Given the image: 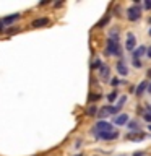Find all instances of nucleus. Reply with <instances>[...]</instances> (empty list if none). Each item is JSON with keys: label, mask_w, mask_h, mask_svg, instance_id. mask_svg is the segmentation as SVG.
Instances as JSON below:
<instances>
[{"label": "nucleus", "mask_w": 151, "mask_h": 156, "mask_svg": "<svg viewBox=\"0 0 151 156\" xmlns=\"http://www.w3.org/2000/svg\"><path fill=\"white\" fill-rule=\"evenodd\" d=\"M106 54H107V55H117V54H120V47H119V41H117V37H109V39H107Z\"/></svg>", "instance_id": "nucleus-1"}, {"label": "nucleus", "mask_w": 151, "mask_h": 156, "mask_svg": "<svg viewBox=\"0 0 151 156\" xmlns=\"http://www.w3.org/2000/svg\"><path fill=\"white\" fill-rule=\"evenodd\" d=\"M141 16V10L138 5H135V7H130L127 10V18L130 20V21H136V20H140Z\"/></svg>", "instance_id": "nucleus-2"}, {"label": "nucleus", "mask_w": 151, "mask_h": 156, "mask_svg": "<svg viewBox=\"0 0 151 156\" xmlns=\"http://www.w3.org/2000/svg\"><path fill=\"white\" fill-rule=\"evenodd\" d=\"M96 130L99 132V133H102V132H111L114 130V127H112L111 122H106V120H99L96 124Z\"/></svg>", "instance_id": "nucleus-3"}, {"label": "nucleus", "mask_w": 151, "mask_h": 156, "mask_svg": "<svg viewBox=\"0 0 151 156\" xmlns=\"http://www.w3.org/2000/svg\"><path fill=\"white\" fill-rule=\"evenodd\" d=\"M117 112H119V111L115 109V106H104L99 112H97V115H99V117H106L109 114H117Z\"/></svg>", "instance_id": "nucleus-4"}, {"label": "nucleus", "mask_w": 151, "mask_h": 156, "mask_svg": "<svg viewBox=\"0 0 151 156\" xmlns=\"http://www.w3.org/2000/svg\"><path fill=\"white\" fill-rule=\"evenodd\" d=\"M135 44H136L135 34H132V33H128V34H127V42H125V47H127V51H133Z\"/></svg>", "instance_id": "nucleus-5"}, {"label": "nucleus", "mask_w": 151, "mask_h": 156, "mask_svg": "<svg viewBox=\"0 0 151 156\" xmlns=\"http://www.w3.org/2000/svg\"><path fill=\"white\" fill-rule=\"evenodd\" d=\"M99 135H101V138H104V140H114V138L119 136V132L111 130V132H102V133H99Z\"/></svg>", "instance_id": "nucleus-6"}, {"label": "nucleus", "mask_w": 151, "mask_h": 156, "mask_svg": "<svg viewBox=\"0 0 151 156\" xmlns=\"http://www.w3.org/2000/svg\"><path fill=\"white\" fill-rule=\"evenodd\" d=\"M114 122H115L117 125H125L127 122H128V115H127V114H119L114 119Z\"/></svg>", "instance_id": "nucleus-7"}, {"label": "nucleus", "mask_w": 151, "mask_h": 156, "mask_svg": "<svg viewBox=\"0 0 151 156\" xmlns=\"http://www.w3.org/2000/svg\"><path fill=\"white\" fill-rule=\"evenodd\" d=\"M46 24H49L47 18H37L33 21V28H42V26H46Z\"/></svg>", "instance_id": "nucleus-8"}, {"label": "nucleus", "mask_w": 151, "mask_h": 156, "mask_svg": "<svg viewBox=\"0 0 151 156\" xmlns=\"http://www.w3.org/2000/svg\"><path fill=\"white\" fill-rule=\"evenodd\" d=\"M145 133H143V132H140V133H128V135H127V138H128V140H143L145 138Z\"/></svg>", "instance_id": "nucleus-9"}, {"label": "nucleus", "mask_w": 151, "mask_h": 156, "mask_svg": "<svg viewBox=\"0 0 151 156\" xmlns=\"http://www.w3.org/2000/svg\"><path fill=\"white\" fill-rule=\"evenodd\" d=\"M146 88H148V83H146V81H141L140 85L136 86V91H135V93H136L138 96H141V94L145 93V90H146Z\"/></svg>", "instance_id": "nucleus-10"}, {"label": "nucleus", "mask_w": 151, "mask_h": 156, "mask_svg": "<svg viewBox=\"0 0 151 156\" xmlns=\"http://www.w3.org/2000/svg\"><path fill=\"white\" fill-rule=\"evenodd\" d=\"M18 18H19V15L16 13V15H12V16H7V18H3V20H2V23H3V24H10V23L16 21Z\"/></svg>", "instance_id": "nucleus-11"}, {"label": "nucleus", "mask_w": 151, "mask_h": 156, "mask_svg": "<svg viewBox=\"0 0 151 156\" xmlns=\"http://www.w3.org/2000/svg\"><path fill=\"white\" fill-rule=\"evenodd\" d=\"M145 51H146V47H145V46H141V47H138V49H135V51H133V58L141 57V55L145 54Z\"/></svg>", "instance_id": "nucleus-12"}, {"label": "nucleus", "mask_w": 151, "mask_h": 156, "mask_svg": "<svg viewBox=\"0 0 151 156\" xmlns=\"http://www.w3.org/2000/svg\"><path fill=\"white\" fill-rule=\"evenodd\" d=\"M117 72H119L120 75H127V73H128V68H127L124 63H117Z\"/></svg>", "instance_id": "nucleus-13"}, {"label": "nucleus", "mask_w": 151, "mask_h": 156, "mask_svg": "<svg viewBox=\"0 0 151 156\" xmlns=\"http://www.w3.org/2000/svg\"><path fill=\"white\" fill-rule=\"evenodd\" d=\"M101 78L102 80H107L109 78V67H101Z\"/></svg>", "instance_id": "nucleus-14"}, {"label": "nucleus", "mask_w": 151, "mask_h": 156, "mask_svg": "<svg viewBox=\"0 0 151 156\" xmlns=\"http://www.w3.org/2000/svg\"><path fill=\"white\" fill-rule=\"evenodd\" d=\"M86 114L90 115V117L96 115V114H97V109H96V106H94V104H91V106H90V107H88V109H86Z\"/></svg>", "instance_id": "nucleus-15"}, {"label": "nucleus", "mask_w": 151, "mask_h": 156, "mask_svg": "<svg viewBox=\"0 0 151 156\" xmlns=\"http://www.w3.org/2000/svg\"><path fill=\"white\" fill-rule=\"evenodd\" d=\"M109 18H111V16H109V15H106V16H104V18H102V20H101V21H99V23H97V24H96V28H102V26H104V24H106V23H109Z\"/></svg>", "instance_id": "nucleus-16"}, {"label": "nucleus", "mask_w": 151, "mask_h": 156, "mask_svg": "<svg viewBox=\"0 0 151 156\" xmlns=\"http://www.w3.org/2000/svg\"><path fill=\"white\" fill-rule=\"evenodd\" d=\"M127 124H128V127H130V129L132 130H133V133H135V132H138V122H127Z\"/></svg>", "instance_id": "nucleus-17"}, {"label": "nucleus", "mask_w": 151, "mask_h": 156, "mask_svg": "<svg viewBox=\"0 0 151 156\" xmlns=\"http://www.w3.org/2000/svg\"><path fill=\"white\" fill-rule=\"evenodd\" d=\"M125 101H127V98H125V96H122V98H120V99H119V101H117V106H115V109H117V111H119V109H120V107H122V106H124V102H125Z\"/></svg>", "instance_id": "nucleus-18"}, {"label": "nucleus", "mask_w": 151, "mask_h": 156, "mask_svg": "<svg viewBox=\"0 0 151 156\" xmlns=\"http://www.w3.org/2000/svg\"><path fill=\"white\" fill-rule=\"evenodd\" d=\"M115 98H117V91H112V93H111V94H109V96H107V101H114V99H115Z\"/></svg>", "instance_id": "nucleus-19"}, {"label": "nucleus", "mask_w": 151, "mask_h": 156, "mask_svg": "<svg viewBox=\"0 0 151 156\" xmlns=\"http://www.w3.org/2000/svg\"><path fill=\"white\" fill-rule=\"evenodd\" d=\"M93 68H101V60H97V58H96V60H93V65H91Z\"/></svg>", "instance_id": "nucleus-20"}, {"label": "nucleus", "mask_w": 151, "mask_h": 156, "mask_svg": "<svg viewBox=\"0 0 151 156\" xmlns=\"http://www.w3.org/2000/svg\"><path fill=\"white\" fill-rule=\"evenodd\" d=\"M143 119L148 122V124H151V114H149V112H146V114L143 115Z\"/></svg>", "instance_id": "nucleus-21"}, {"label": "nucleus", "mask_w": 151, "mask_h": 156, "mask_svg": "<svg viewBox=\"0 0 151 156\" xmlns=\"http://www.w3.org/2000/svg\"><path fill=\"white\" fill-rule=\"evenodd\" d=\"M133 65H135L136 68H140V67H141V62L138 60V58H133Z\"/></svg>", "instance_id": "nucleus-22"}, {"label": "nucleus", "mask_w": 151, "mask_h": 156, "mask_svg": "<svg viewBox=\"0 0 151 156\" xmlns=\"http://www.w3.org/2000/svg\"><path fill=\"white\" fill-rule=\"evenodd\" d=\"M145 8H151V0H148V2H145Z\"/></svg>", "instance_id": "nucleus-23"}, {"label": "nucleus", "mask_w": 151, "mask_h": 156, "mask_svg": "<svg viewBox=\"0 0 151 156\" xmlns=\"http://www.w3.org/2000/svg\"><path fill=\"white\" fill-rule=\"evenodd\" d=\"M111 83H112V85H114V86H117V85H119V80H117V78H115V80H112Z\"/></svg>", "instance_id": "nucleus-24"}, {"label": "nucleus", "mask_w": 151, "mask_h": 156, "mask_svg": "<svg viewBox=\"0 0 151 156\" xmlns=\"http://www.w3.org/2000/svg\"><path fill=\"white\" fill-rule=\"evenodd\" d=\"M146 90H148V93H151V83H148V88H146Z\"/></svg>", "instance_id": "nucleus-25"}, {"label": "nucleus", "mask_w": 151, "mask_h": 156, "mask_svg": "<svg viewBox=\"0 0 151 156\" xmlns=\"http://www.w3.org/2000/svg\"><path fill=\"white\" fill-rule=\"evenodd\" d=\"M133 156H143V153H141V151H138V153H135Z\"/></svg>", "instance_id": "nucleus-26"}, {"label": "nucleus", "mask_w": 151, "mask_h": 156, "mask_svg": "<svg viewBox=\"0 0 151 156\" xmlns=\"http://www.w3.org/2000/svg\"><path fill=\"white\" fill-rule=\"evenodd\" d=\"M148 57H149V58H151V47H149V49H148Z\"/></svg>", "instance_id": "nucleus-27"}, {"label": "nucleus", "mask_w": 151, "mask_h": 156, "mask_svg": "<svg viewBox=\"0 0 151 156\" xmlns=\"http://www.w3.org/2000/svg\"><path fill=\"white\" fill-rule=\"evenodd\" d=\"M148 111H149V114H151V107H148Z\"/></svg>", "instance_id": "nucleus-28"}, {"label": "nucleus", "mask_w": 151, "mask_h": 156, "mask_svg": "<svg viewBox=\"0 0 151 156\" xmlns=\"http://www.w3.org/2000/svg\"><path fill=\"white\" fill-rule=\"evenodd\" d=\"M149 36H151V28H149Z\"/></svg>", "instance_id": "nucleus-29"}, {"label": "nucleus", "mask_w": 151, "mask_h": 156, "mask_svg": "<svg viewBox=\"0 0 151 156\" xmlns=\"http://www.w3.org/2000/svg\"><path fill=\"white\" fill-rule=\"evenodd\" d=\"M149 130H151V124H149Z\"/></svg>", "instance_id": "nucleus-30"}, {"label": "nucleus", "mask_w": 151, "mask_h": 156, "mask_svg": "<svg viewBox=\"0 0 151 156\" xmlns=\"http://www.w3.org/2000/svg\"><path fill=\"white\" fill-rule=\"evenodd\" d=\"M76 156H81V154H76Z\"/></svg>", "instance_id": "nucleus-31"}]
</instances>
